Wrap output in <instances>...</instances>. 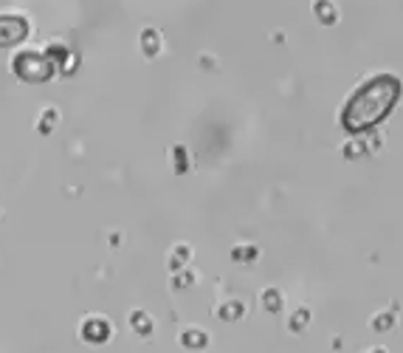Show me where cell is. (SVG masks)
I'll return each instance as SVG.
<instances>
[{"label": "cell", "instance_id": "obj_2", "mask_svg": "<svg viewBox=\"0 0 403 353\" xmlns=\"http://www.w3.org/2000/svg\"><path fill=\"white\" fill-rule=\"evenodd\" d=\"M381 147V136H364V133H358V136H352L347 144H344V155L347 158H361V155H372L375 150Z\"/></svg>", "mask_w": 403, "mask_h": 353}, {"label": "cell", "instance_id": "obj_1", "mask_svg": "<svg viewBox=\"0 0 403 353\" xmlns=\"http://www.w3.org/2000/svg\"><path fill=\"white\" fill-rule=\"evenodd\" d=\"M400 79L392 74H375L372 79H366L344 105L341 113V124L358 136L361 130L378 124L381 119L389 116V110L395 108V102L400 99Z\"/></svg>", "mask_w": 403, "mask_h": 353}, {"label": "cell", "instance_id": "obj_3", "mask_svg": "<svg viewBox=\"0 0 403 353\" xmlns=\"http://www.w3.org/2000/svg\"><path fill=\"white\" fill-rule=\"evenodd\" d=\"M313 15L319 18V23L333 26L338 20V6L333 4V0H313Z\"/></svg>", "mask_w": 403, "mask_h": 353}]
</instances>
